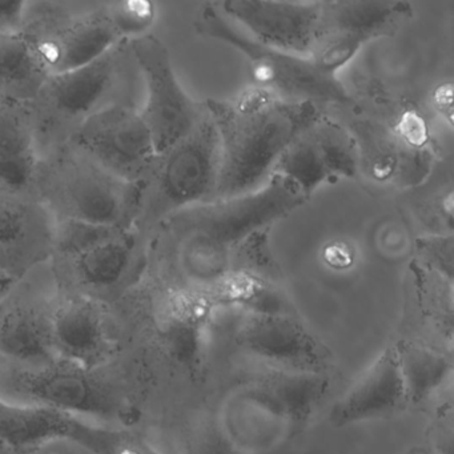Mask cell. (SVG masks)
Wrapping results in <instances>:
<instances>
[{
  "label": "cell",
  "instance_id": "obj_1",
  "mask_svg": "<svg viewBox=\"0 0 454 454\" xmlns=\"http://www.w3.org/2000/svg\"><path fill=\"white\" fill-rule=\"evenodd\" d=\"M309 200L280 174L259 190L183 209L161 222L147 240V275L166 286H207L224 275L247 239L272 228Z\"/></svg>",
  "mask_w": 454,
  "mask_h": 454
},
{
  "label": "cell",
  "instance_id": "obj_2",
  "mask_svg": "<svg viewBox=\"0 0 454 454\" xmlns=\"http://www.w3.org/2000/svg\"><path fill=\"white\" fill-rule=\"evenodd\" d=\"M219 137L214 200L262 188L291 143L324 115L309 102H286L251 87L233 100H206ZM212 200V201H214Z\"/></svg>",
  "mask_w": 454,
  "mask_h": 454
},
{
  "label": "cell",
  "instance_id": "obj_3",
  "mask_svg": "<svg viewBox=\"0 0 454 454\" xmlns=\"http://www.w3.org/2000/svg\"><path fill=\"white\" fill-rule=\"evenodd\" d=\"M142 83L129 42L79 70L49 76L31 103L39 158L67 145L76 129L92 116L115 106L140 110Z\"/></svg>",
  "mask_w": 454,
  "mask_h": 454
},
{
  "label": "cell",
  "instance_id": "obj_4",
  "mask_svg": "<svg viewBox=\"0 0 454 454\" xmlns=\"http://www.w3.org/2000/svg\"><path fill=\"white\" fill-rule=\"evenodd\" d=\"M34 193L55 219L134 228L139 184L119 179L71 145L39 158Z\"/></svg>",
  "mask_w": 454,
  "mask_h": 454
},
{
  "label": "cell",
  "instance_id": "obj_5",
  "mask_svg": "<svg viewBox=\"0 0 454 454\" xmlns=\"http://www.w3.org/2000/svg\"><path fill=\"white\" fill-rule=\"evenodd\" d=\"M219 158L216 126L206 106L203 118L191 134L156 153L139 183L134 230L147 238L167 217L214 200Z\"/></svg>",
  "mask_w": 454,
  "mask_h": 454
},
{
  "label": "cell",
  "instance_id": "obj_6",
  "mask_svg": "<svg viewBox=\"0 0 454 454\" xmlns=\"http://www.w3.org/2000/svg\"><path fill=\"white\" fill-rule=\"evenodd\" d=\"M195 30L204 38L222 42L241 52L247 60L252 87L270 92L286 102H309L323 108L353 102L349 91L336 76L323 73L309 58L254 41L220 12L216 2L201 7L195 20Z\"/></svg>",
  "mask_w": 454,
  "mask_h": 454
},
{
  "label": "cell",
  "instance_id": "obj_7",
  "mask_svg": "<svg viewBox=\"0 0 454 454\" xmlns=\"http://www.w3.org/2000/svg\"><path fill=\"white\" fill-rule=\"evenodd\" d=\"M20 34L33 44L50 76L91 65L123 43L103 4L26 2Z\"/></svg>",
  "mask_w": 454,
  "mask_h": 454
},
{
  "label": "cell",
  "instance_id": "obj_8",
  "mask_svg": "<svg viewBox=\"0 0 454 454\" xmlns=\"http://www.w3.org/2000/svg\"><path fill=\"white\" fill-rule=\"evenodd\" d=\"M9 387L23 403L49 406L74 416H89L110 421H129L134 409L123 390L98 374L66 361L15 369Z\"/></svg>",
  "mask_w": 454,
  "mask_h": 454
},
{
  "label": "cell",
  "instance_id": "obj_9",
  "mask_svg": "<svg viewBox=\"0 0 454 454\" xmlns=\"http://www.w3.org/2000/svg\"><path fill=\"white\" fill-rule=\"evenodd\" d=\"M49 264L58 291L108 304L145 280L147 240L131 228L73 256L55 257Z\"/></svg>",
  "mask_w": 454,
  "mask_h": 454
},
{
  "label": "cell",
  "instance_id": "obj_10",
  "mask_svg": "<svg viewBox=\"0 0 454 454\" xmlns=\"http://www.w3.org/2000/svg\"><path fill=\"white\" fill-rule=\"evenodd\" d=\"M129 43L145 86L140 115L156 153H161L193 131L206 113V103L196 102L183 89L168 49L158 36L148 34Z\"/></svg>",
  "mask_w": 454,
  "mask_h": 454
},
{
  "label": "cell",
  "instance_id": "obj_11",
  "mask_svg": "<svg viewBox=\"0 0 454 454\" xmlns=\"http://www.w3.org/2000/svg\"><path fill=\"white\" fill-rule=\"evenodd\" d=\"M411 17L413 7L406 2H323L321 38L309 59L323 73L336 76L364 44L395 35Z\"/></svg>",
  "mask_w": 454,
  "mask_h": 454
},
{
  "label": "cell",
  "instance_id": "obj_12",
  "mask_svg": "<svg viewBox=\"0 0 454 454\" xmlns=\"http://www.w3.org/2000/svg\"><path fill=\"white\" fill-rule=\"evenodd\" d=\"M67 145L111 174L139 184L156 155L150 129L139 108L115 106L84 121Z\"/></svg>",
  "mask_w": 454,
  "mask_h": 454
},
{
  "label": "cell",
  "instance_id": "obj_13",
  "mask_svg": "<svg viewBox=\"0 0 454 454\" xmlns=\"http://www.w3.org/2000/svg\"><path fill=\"white\" fill-rule=\"evenodd\" d=\"M273 174L296 183L308 198L325 183L356 179L360 159L355 137L347 127L324 114L291 143Z\"/></svg>",
  "mask_w": 454,
  "mask_h": 454
},
{
  "label": "cell",
  "instance_id": "obj_14",
  "mask_svg": "<svg viewBox=\"0 0 454 454\" xmlns=\"http://www.w3.org/2000/svg\"><path fill=\"white\" fill-rule=\"evenodd\" d=\"M220 12L252 39L289 54L309 58L323 28V2H216Z\"/></svg>",
  "mask_w": 454,
  "mask_h": 454
},
{
  "label": "cell",
  "instance_id": "obj_15",
  "mask_svg": "<svg viewBox=\"0 0 454 454\" xmlns=\"http://www.w3.org/2000/svg\"><path fill=\"white\" fill-rule=\"evenodd\" d=\"M239 347L278 371L325 373L331 352L294 315L241 312Z\"/></svg>",
  "mask_w": 454,
  "mask_h": 454
},
{
  "label": "cell",
  "instance_id": "obj_16",
  "mask_svg": "<svg viewBox=\"0 0 454 454\" xmlns=\"http://www.w3.org/2000/svg\"><path fill=\"white\" fill-rule=\"evenodd\" d=\"M55 217L34 196L0 192V278L10 283L51 260Z\"/></svg>",
  "mask_w": 454,
  "mask_h": 454
},
{
  "label": "cell",
  "instance_id": "obj_17",
  "mask_svg": "<svg viewBox=\"0 0 454 454\" xmlns=\"http://www.w3.org/2000/svg\"><path fill=\"white\" fill-rule=\"evenodd\" d=\"M50 333L58 360L81 368L100 369L113 348L105 304L81 294L58 291Z\"/></svg>",
  "mask_w": 454,
  "mask_h": 454
},
{
  "label": "cell",
  "instance_id": "obj_18",
  "mask_svg": "<svg viewBox=\"0 0 454 454\" xmlns=\"http://www.w3.org/2000/svg\"><path fill=\"white\" fill-rule=\"evenodd\" d=\"M406 405L397 349L395 345H390L334 403L329 419L333 427H342L392 416Z\"/></svg>",
  "mask_w": 454,
  "mask_h": 454
},
{
  "label": "cell",
  "instance_id": "obj_19",
  "mask_svg": "<svg viewBox=\"0 0 454 454\" xmlns=\"http://www.w3.org/2000/svg\"><path fill=\"white\" fill-rule=\"evenodd\" d=\"M55 299L12 294L0 300V355L26 366L58 360L50 333Z\"/></svg>",
  "mask_w": 454,
  "mask_h": 454
},
{
  "label": "cell",
  "instance_id": "obj_20",
  "mask_svg": "<svg viewBox=\"0 0 454 454\" xmlns=\"http://www.w3.org/2000/svg\"><path fill=\"white\" fill-rule=\"evenodd\" d=\"M216 308L208 286H164L159 297V329L177 360L187 365L198 363Z\"/></svg>",
  "mask_w": 454,
  "mask_h": 454
},
{
  "label": "cell",
  "instance_id": "obj_21",
  "mask_svg": "<svg viewBox=\"0 0 454 454\" xmlns=\"http://www.w3.org/2000/svg\"><path fill=\"white\" fill-rule=\"evenodd\" d=\"M38 163L31 105L0 100V192L35 198Z\"/></svg>",
  "mask_w": 454,
  "mask_h": 454
},
{
  "label": "cell",
  "instance_id": "obj_22",
  "mask_svg": "<svg viewBox=\"0 0 454 454\" xmlns=\"http://www.w3.org/2000/svg\"><path fill=\"white\" fill-rule=\"evenodd\" d=\"M78 416L0 398V441L18 454L34 453L55 441H70Z\"/></svg>",
  "mask_w": 454,
  "mask_h": 454
},
{
  "label": "cell",
  "instance_id": "obj_23",
  "mask_svg": "<svg viewBox=\"0 0 454 454\" xmlns=\"http://www.w3.org/2000/svg\"><path fill=\"white\" fill-rule=\"evenodd\" d=\"M325 373L273 371L252 384V400L294 424L307 421L328 392Z\"/></svg>",
  "mask_w": 454,
  "mask_h": 454
},
{
  "label": "cell",
  "instance_id": "obj_24",
  "mask_svg": "<svg viewBox=\"0 0 454 454\" xmlns=\"http://www.w3.org/2000/svg\"><path fill=\"white\" fill-rule=\"evenodd\" d=\"M49 76L22 34H0V100L31 105Z\"/></svg>",
  "mask_w": 454,
  "mask_h": 454
},
{
  "label": "cell",
  "instance_id": "obj_25",
  "mask_svg": "<svg viewBox=\"0 0 454 454\" xmlns=\"http://www.w3.org/2000/svg\"><path fill=\"white\" fill-rule=\"evenodd\" d=\"M395 349L408 403L427 400L450 373V360L441 353L408 341L398 342Z\"/></svg>",
  "mask_w": 454,
  "mask_h": 454
},
{
  "label": "cell",
  "instance_id": "obj_26",
  "mask_svg": "<svg viewBox=\"0 0 454 454\" xmlns=\"http://www.w3.org/2000/svg\"><path fill=\"white\" fill-rule=\"evenodd\" d=\"M70 442L92 454H160L139 435L126 430L113 429L84 422L78 417Z\"/></svg>",
  "mask_w": 454,
  "mask_h": 454
},
{
  "label": "cell",
  "instance_id": "obj_27",
  "mask_svg": "<svg viewBox=\"0 0 454 454\" xmlns=\"http://www.w3.org/2000/svg\"><path fill=\"white\" fill-rule=\"evenodd\" d=\"M105 12L121 42H131L151 34L156 6L148 0L105 2Z\"/></svg>",
  "mask_w": 454,
  "mask_h": 454
},
{
  "label": "cell",
  "instance_id": "obj_28",
  "mask_svg": "<svg viewBox=\"0 0 454 454\" xmlns=\"http://www.w3.org/2000/svg\"><path fill=\"white\" fill-rule=\"evenodd\" d=\"M121 231L126 230L75 220L55 219L54 249L51 259L73 256L95 244L118 235Z\"/></svg>",
  "mask_w": 454,
  "mask_h": 454
},
{
  "label": "cell",
  "instance_id": "obj_29",
  "mask_svg": "<svg viewBox=\"0 0 454 454\" xmlns=\"http://www.w3.org/2000/svg\"><path fill=\"white\" fill-rule=\"evenodd\" d=\"M419 264L453 281L454 240L451 233H433L416 243Z\"/></svg>",
  "mask_w": 454,
  "mask_h": 454
},
{
  "label": "cell",
  "instance_id": "obj_30",
  "mask_svg": "<svg viewBox=\"0 0 454 454\" xmlns=\"http://www.w3.org/2000/svg\"><path fill=\"white\" fill-rule=\"evenodd\" d=\"M453 416H451V406L443 405L435 417L434 427H433V437H434L437 448L441 454H451L453 448Z\"/></svg>",
  "mask_w": 454,
  "mask_h": 454
},
{
  "label": "cell",
  "instance_id": "obj_31",
  "mask_svg": "<svg viewBox=\"0 0 454 454\" xmlns=\"http://www.w3.org/2000/svg\"><path fill=\"white\" fill-rule=\"evenodd\" d=\"M26 2H0V34L20 33Z\"/></svg>",
  "mask_w": 454,
  "mask_h": 454
},
{
  "label": "cell",
  "instance_id": "obj_32",
  "mask_svg": "<svg viewBox=\"0 0 454 454\" xmlns=\"http://www.w3.org/2000/svg\"><path fill=\"white\" fill-rule=\"evenodd\" d=\"M433 105L437 111L442 114L443 118L448 119L451 124L453 121V89L451 83L442 84L435 90L434 97H433Z\"/></svg>",
  "mask_w": 454,
  "mask_h": 454
},
{
  "label": "cell",
  "instance_id": "obj_33",
  "mask_svg": "<svg viewBox=\"0 0 454 454\" xmlns=\"http://www.w3.org/2000/svg\"><path fill=\"white\" fill-rule=\"evenodd\" d=\"M0 454H18L15 453L14 450H12V449L9 448V446L4 445L2 441H0Z\"/></svg>",
  "mask_w": 454,
  "mask_h": 454
},
{
  "label": "cell",
  "instance_id": "obj_34",
  "mask_svg": "<svg viewBox=\"0 0 454 454\" xmlns=\"http://www.w3.org/2000/svg\"><path fill=\"white\" fill-rule=\"evenodd\" d=\"M405 454H429V453H427V451L425 450V449H422V448H413V449H411V450L406 451Z\"/></svg>",
  "mask_w": 454,
  "mask_h": 454
}]
</instances>
